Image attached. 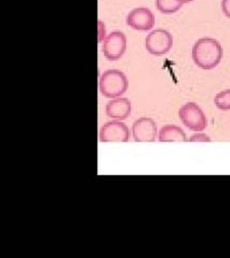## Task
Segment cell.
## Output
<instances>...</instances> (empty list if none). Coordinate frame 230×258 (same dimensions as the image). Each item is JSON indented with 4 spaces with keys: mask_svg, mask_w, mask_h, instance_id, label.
I'll return each mask as SVG.
<instances>
[{
    "mask_svg": "<svg viewBox=\"0 0 230 258\" xmlns=\"http://www.w3.org/2000/svg\"><path fill=\"white\" fill-rule=\"evenodd\" d=\"M191 56L198 67H200L201 70L210 71L220 63L223 58V48L214 38H200L194 44Z\"/></svg>",
    "mask_w": 230,
    "mask_h": 258,
    "instance_id": "obj_1",
    "label": "cell"
},
{
    "mask_svg": "<svg viewBox=\"0 0 230 258\" xmlns=\"http://www.w3.org/2000/svg\"><path fill=\"white\" fill-rule=\"evenodd\" d=\"M99 92L106 98H117L126 93L129 82L126 75L118 70H108L99 78Z\"/></svg>",
    "mask_w": 230,
    "mask_h": 258,
    "instance_id": "obj_2",
    "label": "cell"
},
{
    "mask_svg": "<svg viewBox=\"0 0 230 258\" xmlns=\"http://www.w3.org/2000/svg\"><path fill=\"white\" fill-rule=\"evenodd\" d=\"M179 117L183 124L190 131L202 132L208 126L205 113L199 107V105L193 102L184 104L180 108Z\"/></svg>",
    "mask_w": 230,
    "mask_h": 258,
    "instance_id": "obj_3",
    "label": "cell"
},
{
    "mask_svg": "<svg viewBox=\"0 0 230 258\" xmlns=\"http://www.w3.org/2000/svg\"><path fill=\"white\" fill-rule=\"evenodd\" d=\"M173 47V37L165 29H155L145 39V48L151 55L161 56L166 54Z\"/></svg>",
    "mask_w": 230,
    "mask_h": 258,
    "instance_id": "obj_4",
    "label": "cell"
},
{
    "mask_svg": "<svg viewBox=\"0 0 230 258\" xmlns=\"http://www.w3.org/2000/svg\"><path fill=\"white\" fill-rule=\"evenodd\" d=\"M127 50V37L120 32L114 30L105 38L103 42L102 51L104 56L109 60H118L122 55L125 54Z\"/></svg>",
    "mask_w": 230,
    "mask_h": 258,
    "instance_id": "obj_5",
    "label": "cell"
},
{
    "mask_svg": "<svg viewBox=\"0 0 230 258\" xmlns=\"http://www.w3.org/2000/svg\"><path fill=\"white\" fill-rule=\"evenodd\" d=\"M130 140V130L128 125L119 120H113L106 122L99 131V142L110 143L121 142L125 143Z\"/></svg>",
    "mask_w": 230,
    "mask_h": 258,
    "instance_id": "obj_6",
    "label": "cell"
},
{
    "mask_svg": "<svg viewBox=\"0 0 230 258\" xmlns=\"http://www.w3.org/2000/svg\"><path fill=\"white\" fill-rule=\"evenodd\" d=\"M155 15L148 8H135L129 12L126 19L127 25L135 30L146 32L155 26Z\"/></svg>",
    "mask_w": 230,
    "mask_h": 258,
    "instance_id": "obj_7",
    "label": "cell"
},
{
    "mask_svg": "<svg viewBox=\"0 0 230 258\" xmlns=\"http://www.w3.org/2000/svg\"><path fill=\"white\" fill-rule=\"evenodd\" d=\"M157 124L151 118L143 117L134 121L132 125L133 140L137 143H150L157 139Z\"/></svg>",
    "mask_w": 230,
    "mask_h": 258,
    "instance_id": "obj_8",
    "label": "cell"
},
{
    "mask_svg": "<svg viewBox=\"0 0 230 258\" xmlns=\"http://www.w3.org/2000/svg\"><path fill=\"white\" fill-rule=\"evenodd\" d=\"M105 110L110 119L124 121L131 115V102L127 97H117L107 103Z\"/></svg>",
    "mask_w": 230,
    "mask_h": 258,
    "instance_id": "obj_9",
    "label": "cell"
},
{
    "mask_svg": "<svg viewBox=\"0 0 230 258\" xmlns=\"http://www.w3.org/2000/svg\"><path fill=\"white\" fill-rule=\"evenodd\" d=\"M158 140L161 143L170 142H186L187 136L182 128L174 124H166L161 127L158 135Z\"/></svg>",
    "mask_w": 230,
    "mask_h": 258,
    "instance_id": "obj_10",
    "label": "cell"
},
{
    "mask_svg": "<svg viewBox=\"0 0 230 258\" xmlns=\"http://www.w3.org/2000/svg\"><path fill=\"white\" fill-rule=\"evenodd\" d=\"M182 0H156L157 9L163 14H172L178 12L182 6Z\"/></svg>",
    "mask_w": 230,
    "mask_h": 258,
    "instance_id": "obj_11",
    "label": "cell"
},
{
    "mask_svg": "<svg viewBox=\"0 0 230 258\" xmlns=\"http://www.w3.org/2000/svg\"><path fill=\"white\" fill-rule=\"evenodd\" d=\"M214 104L219 110H230V89L217 93L214 97Z\"/></svg>",
    "mask_w": 230,
    "mask_h": 258,
    "instance_id": "obj_12",
    "label": "cell"
},
{
    "mask_svg": "<svg viewBox=\"0 0 230 258\" xmlns=\"http://www.w3.org/2000/svg\"><path fill=\"white\" fill-rule=\"evenodd\" d=\"M189 142H211V139L206 134L198 133V134L190 136Z\"/></svg>",
    "mask_w": 230,
    "mask_h": 258,
    "instance_id": "obj_13",
    "label": "cell"
},
{
    "mask_svg": "<svg viewBox=\"0 0 230 258\" xmlns=\"http://www.w3.org/2000/svg\"><path fill=\"white\" fill-rule=\"evenodd\" d=\"M221 10L226 17L230 19V0H221Z\"/></svg>",
    "mask_w": 230,
    "mask_h": 258,
    "instance_id": "obj_14",
    "label": "cell"
},
{
    "mask_svg": "<svg viewBox=\"0 0 230 258\" xmlns=\"http://www.w3.org/2000/svg\"><path fill=\"white\" fill-rule=\"evenodd\" d=\"M182 2H183V4H188V3L194 2V0H182Z\"/></svg>",
    "mask_w": 230,
    "mask_h": 258,
    "instance_id": "obj_15",
    "label": "cell"
}]
</instances>
